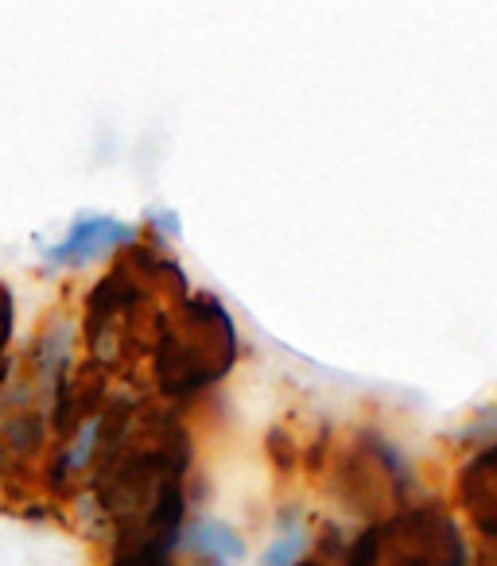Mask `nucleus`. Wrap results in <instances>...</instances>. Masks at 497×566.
I'll return each mask as SVG.
<instances>
[{
    "label": "nucleus",
    "mask_w": 497,
    "mask_h": 566,
    "mask_svg": "<svg viewBox=\"0 0 497 566\" xmlns=\"http://www.w3.org/2000/svg\"><path fill=\"white\" fill-rule=\"evenodd\" d=\"M110 566H175L172 555H159V551H113Z\"/></svg>",
    "instance_id": "obj_10"
},
{
    "label": "nucleus",
    "mask_w": 497,
    "mask_h": 566,
    "mask_svg": "<svg viewBox=\"0 0 497 566\" xmlns=\"http://www.w3.org/2000/svg\"><path fill=\"white\" fill-rule=\"evenodd\" d=\"M455 501L474 527L497 543V439L470 458L455 478Z\"/></svg>",
    "instance_id": "obj_5"
},
{
    "label": "nucleus",
    "mask_w": 497,
    "mask_h": 566,
    "mask_svg": "<svg viewBox=\"0 0 497 566\" xmlns=\"http://www.w3.org/2000/svg\"><path fill=\"white\" fill-rule=\"evenodd\" d=\"M12 331H17V303H12V292L0 283V385H4V354H9Z\"/></svg>",
    "instance_id": "obj_8"
},
{
    "label": "nucleus",
    "mask_w": 497,
    "mask_h": 566,
    "mask_svg": "<svg viewBox=\"0 0 497 566\" xmlns=\"http://www.w3.org/2000/svg\"><path fill=\"white\" fill-rule=\"evenodd\" d=\"M125 244H136V229L125 226L117 218H105V213H82L71 226V233L48 249V260L55 268H82L90 260L105 256L113 249H125Z\"/></svg>",
    "instance_id": "obj_4"
},
{
    "label": "nucleus",
    "mask_w": 497,
    "mask_h": 566,
    "mask_svg": "<svg viewBox=\"0 0 497 566\" xmlns=\"http://www.w3.org/2000/svg\"><path fill=\"white\" fill-rule=\"evenodd\" d=\"M342 566H470V551L443 504H412L385 524H370Z\"/></svg>",
    "instance_id": "obj_2"
},
{
    "label": "nucleus",
    "mask_w": 497,
    "mask_h": 566,
    "mask_svg": "<svg viewBox=\"0 0 497 566\" xmlns=\"http://www.w3.org/2000/svg\"><path fill=\"white\" fill-rule=\"evenodd\" d=\"M308 547V535L303 532H288L280 543H272L269 551H265L261 566H296V555Z\"/></svg>",
    "instance_id": "obj_7"
},
{
    "label": "nucleus",
    "mask_w": 497,
    "mask_h": 566,
    "mask_svg": "<svg viewBox=\"0 0 497 566\" xmlns=\"http://www.w3.org/2000/svg\"><path fill=\"white\" fill-rule=\"evenodd\" d=\"M179 543H187L206 563H218V558L234 563V558H245V539L229 524H221V520L218 524H214V520H195V524L183 527Z\"/></svg>",
    "instance_id": "obj_6"
},
{
    "label": "nucleus",
    "mask_w": 497,
    "mask_h": 566,
    "mask_svg": "<svg viewBox=\"0 0 497 566\" xmlns=\"http://www.w3.org/2000/svg\"><path fill=\"white\" fill-rule=\"evenodd\" d=\"M237 361V331L221 300L198 292L172 303L152 349V373L164 400H187L218 385Z\"/></svg>",
    "instance_id": "obj_1"
},
{
    "label": "nucleus",
    "mask_w": 497,
    "mask_h": 566,
    "mask_svg": "<svg viewBox=\"0 0 497 566\" xmlns=\"http://www.w3.org/2000/svg\"><path fill=\"white\" fill-rule=\"evenodd\" d=\"M331 485L354 516L370 520V524H385L396 512H404L412 478L404 458L377 431H362L339 450Z\"/></svg>",
    "instance_id": "obj_3"
},
{
    "label": "nucleus",
    "mask_w": 497,
    "mask_h": 566,
    "mask_svg": "<svg viewBox=\"0 0 497 566\" xmlns=\"http://www.w3.org/2000/svg\"><path fill=\"white\" fill-rule=\"evenodd\" d=\"M327 442H331V434H323V439H319V450H327ZM308 458H311V454H308ZM311 462H315L311 470H323V454H315Z\"/></svg>",
    "instance_id": "obj_11"
},
{
    "label": "nucleus",
    "mask_w": 497,
    "mask_h": 566,
    "mask_svg": "<svg viewBox=\"0 0 497 566\" xmlns=\"http://www.w3.org/2000/svg\"><path fill=\"white\" fill-rule=\"evenodd\" d=\"M190 566H218V563H206V558H198V563H190Z\"/></svg>",
    "instance_id": "obj_13"
},
{
    "label": "nucleus",
    "mask_w": 497,
    "mask_h": 566,
    "mask_svg": "<svg viewBox=\"0 0 497 566\" xmlns=\"http://www.w3.org/2000/svg\"><path fill=\"white\" fill-rule=\"evenodd\" d=\"M269 454H272V462H277V470H292L296 462H300V447H296V439L288 431H272L269 434Z\"/></svg>",
    "instance_id": "obj_9"
},
{
    "label": "nucleus",
    "mask_w": 497,
    "mask_h": 566,
    "mask_svg": "<svg viewBox=\"0 0 497 566\" xmlns=\"http://www.w3.org/2000/svg\"><path fill=\"white\" fill-rule=\"evenodd\" d=\"M296 566H331V563H319V558H303V563H296Z\"/></svg>",
    "instance_id": "obj_12"
}]
</instances>
